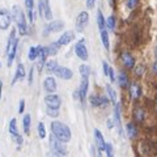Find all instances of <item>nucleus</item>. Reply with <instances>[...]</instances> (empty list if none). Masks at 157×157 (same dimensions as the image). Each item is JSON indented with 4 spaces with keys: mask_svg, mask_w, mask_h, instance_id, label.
I'll return each instance as SVG.
<instances>
[{
    "mask_svg": "<svg viewBox=\"0 0 157 157\" xmlns=\"http://www.w3.org/2000/svg\"><path fill=\"white\" fill-rule=\"evenodd\" d=\"M94 3H96V0H86V7L89 9L94 8Z\"/></svg>",
    "mask_w": 157,
    "mask_h": 157,
    "instance_id": "49530a36",
    "label": "nucleus"
},
{
    "mask_svg": "<svg viewBox=\"0 0 157 157\" xmlns=\"http://www.w3.org/2000/svg\"><path fill=\"white\" fill-rule=\"evenodd\" d=\"M45 104L47 105V107H50V109H60V105H62V100L60 97L56 96V94H47L45 97Z\"/></svg>",
    "mask_w": 157,
    "mask_h": 157,
    "instance_id": "9d476101",
    "label": "nucleus"
},
{
    "mask_svg": "<svg viewBox=\"0 0 157 157\" xmlns=\"http://www.w3.org/2000/svg\"><path fill=\"white\" fill-rule=\"evenodd\" d=\"M46 157H64V156H62V155H58V153H55V152H48L47 153V156Z\"/></svg>",
    "mask_w": 157,
    "mask_h": 157,
    "instance_id": "de8ad7c7",
    "label": "nucleus"
},
{
    "mask_svg": "<svg viewBox=\"0 0 157 157\" xmlns=\"http://www.w3.org/2000/svg\"><path fill=\"white\" fill-rule=\"evenodd\" d=\"M121 60H122V64H123L126 68H134L135 67V58L132 56L130 52H122Z\"/></svg>",
    "mask_w": 157,
    "mask_h": 157,
    "instance_id": "dca6fc26",
    "label": "nucleus"
},
{
    "mask_svg": "<svg viewBox=\"0 0 157 157\" xmlns=\"http://www.w3.org/2000/svg\"><path fill=\"white\" fill-rule=\"evenodd\" d=\"M2 92H3V82L0 81V98H2Z\"/></svg>",
    "mask_w": 157,
    "mask_h": 157,
    "instance_id": "603ef678",
    "label": "nucleus"
},
{
    "mask_svg": "<svg viewBox=\"0 0 157 157\" xmlns=\"http://www.w3.org/2000/svg\"><path fill=\"white\" fill-rule=\"evenodd\" d=\"M73 38H75V33L72 30H68V32H64L60 36V38L58 39V42L60 43V46H66L68 43H71L73 41Z\"/></svg>",
    "mask_w": 157,
    "mask_h": 157,
    "instance_id": "a211bd4d",
    "label": "nucleus"
},
{
    "mask_svg": "<svg viewBox=\"0 0 157 157\" xmlns=\"http://www.w3.org/2000/svg\"><path fill=\"white\" fill-rule=\"evenodd\" d=\"M38 47V63H37V68L38 72H42L43 67L46 66V59L48 56V51L47 47H42V46H37Z\"/></svg>",
    "mask_w": 157,
    "mask_h": 157,
    "instance_id": "6e6552de",
    "label": "nucleus"
},
{
    "mask_svg": "<svg viewBox=\"0 0 157 157\" xmlns=\"http://www.w3.org/2000/svg\"><path fill=\"white\" fill-rule=\"evenodd\" d=\"M25 8H26V14H28V18L29 21H33L34 18V13H33V9H34V0H25Z\"/></svg>",
    "mask_w": 157,
    "mask_h": 157,
    "instance_id": "412c9836",
    "label": "nucleus"
},
{
    "mask_svg": "<svg viewBox=\"0 0 157 157\" xmlns=\"http://www.w3.org/2000/svg\"><path fill=\"white\" fill-rule=\"evenodd\" d=\"M51 134L56 137L59 141H62V143H68V141L71 140V130L70 127L67 124H64L63 122H59V121H54L51 122Z\"/></svg>",
    "mask_w": 157,
    "mask_h": 157,
    "instance_id": "f257e3e1",
    "label": "nucleus"
},
{
    "mask_svg": "<svg viewBox=\"0 0 157 157\" xmlns=\"http://www.w3.org/2000/svg\"><path fill=\"white\" fill-rule=\"evenodd\" d=\"M88 22H89V14H88V12L78 13V16L76 18V30L78 33L84 32V29L88 26Z\"/></svg>",
    "mask_w": 157,
    "mask_h": 157,
    "instance_id": "1a4fd4ad",
    "label": "nucleus"
},
{
    "mask_svg": "<svg viewBox=\"0 0 157 157\" xmlns=\"http://www.w3.org/2000/svg\"><path fill=\"white\" fill-rule=\"evenodd\" d=\"M109 76H110V80L114 82L115 81V72H114V70L110 67V70H109Z\"/></svg>",
    "mask_w": 157,
    "mask_h": 157,
    "instance_id": "a18cd8bd",
    "label": "nucleus"
},
{
    "mask_svg": "<svg viewBox=\"0 0 157 157\" xmlns=\"http://www.w3.org/2000/svg\"><path fill=\"white\" fill-rule=\"evenodd\" d=\"M24 110H25V100H21L20 101V106H18V113L22 114Z\"/></svg>",
    "mask_w": 157,
    "mask_h": 157,
    "instance_id": "37998d69",
    "label": "nucleus"
},
{
    "mask_svg": "<svg viewBox=\"0 0 157 157\" xmlns=\"http://www.w3.org/2000/svg\"><path fill=\"white\" fill-rule=\"evenodd\" d=\"M106 29H109L110 32H113L115 29V17L114 16H109L106 20Z\"/></svg>",
    "mask_w": 157,
    "mask_h": 157,
    "instance_id": "72a5a7b5",
    "label": "nucleus"
},
{
    "mask_svg": "<svg viewBox=\"0 0 157 157\" xmlns=\"http://www.w3.org/2000/svg\"><path fill=\"white\" fill-rule=\"evenodd\" d=\"M78 71L81 73V77H88L89 78V75H90V67L86 66V64H81L78 67Z\"/></svg>",
    "mask_w": 157,
    "mask_h": 157,
    "instance_id": "2f4dec72",
    "label": "nucleus"
},
{
    "mask_svg": "<svg viewBox=\"0 0 157 157\" xmlns=\"http://www.w3.org/2000/svg\"><path fill=\"white\" fill-rule=\"evenodd\" d=\"M106 90H107V94H109V100L111 101V104L115 105V104H117V102H115V100H117V93H115V90L113 89L110 84H106Z\"/></svg>",
    "mask_w": 157,
    "mask_h": 157,
    "instance_id": "c756f323",
    "label": "nucleus"
},
{
    "mask_svg": "<svg viewBox=\"0 0 157 157\" xmlns=\"http://www.w3.org/2000/svg\"><path fill=\"white\" fill-rule=\"evenodd\" d=\"M88 88H89V78L88 77H81V84H80V88H78V94H80V101H81L82 106L85 105Z\"/></svg>",
    "mask_w": 157,
    "mask_h": 157,
    "instance_id": "9b49d317",
    "label": "nucleus"
},
{
    "mask_svg": "<svg viewBox=\"0 0 157 157\" xmlns=\"http://www.w3.org/2000/svg\"><path fill=\"white\" fill-rule=\"evenodd\" d=\"M11 13H12V20L14 21V24H16L18 33L21 34V36H25V34H28L26 18H25V13H24L22 9L20 8L18 6H14L12 8Z\"/></svg>",
    "mask_w": 157,
    "mask_h": 157,
    "instance_id": "f03ea898",
    "label": "nucleus"
},
{
    "mask_svg": "<svg viewBox=\"0 0 157 157\" xmlns=\"http://www.w3.org/2000/svg\"><path fill=\"white\" fill-rule=\"evenodd\" d=\"M97 25H98V28H100V30H104V29L106 28V21H105L104 16H102L101 11L97 12Z\"/></svg>",
    "mask_w": 157,
    "mask_h": 157,
    "instance_id": "7c9ffc66",
    "label": "nucleus"
},
{
    "mask_svg": "<svg viewBox=\"0 0 157 157\" xmlns=\"http://www.w3.org/2000/svg\"><path fill=\"white\" fill-rule=\"evenodd\" d=\"M50 145H51V151L55 152V153H58V155L66 156V155L68 153V149H67V147L64 145V143L59 141L52 134H51V136H50Z\"/></svg>",
    "mask_w": 157,
    "mask_h": 157,
    "instance_id": "20e7f679",
    "label": "nucleus"
},
{
    "mask_svg": "<svg viewBox=\"0 0 157 157\" xmlns=\"http://www.w3.org/2000/svg\"><path fill=\"white\" fill-rule=\"evenodd\" d=\"M45 68H46V72L47 73H55L56 68H58V62L56 60H52V59H51V60L46 62Z\"/></svg>",
    "mask_w": 157,
    "mask_h": 157,
    "instance_id": "393cba45",
    "label": "nucleus"
},
{
    "mask_svg": "<svg viewBox=\"0 0 157 157\" xmlns=\"http://www.w3.org/2000/svg\"><path fill=\"white\" fill-rule=\"evenodd\" d=\"M153 72H155L156 75H157V60L153 63Z\"/></svg>",
    "mask_w": 157,
    "mask_h": 157,
    "instance_id": "3c124183",
    "label": "nucleus"
},
{
    "mask_svg": "<svg viewBox=\"0 0 157 157\" xmlns=\"http://www.w3.org/2000/svg\"><path fill=\"white\" fill-rule=\"evenodd\" d=\"M118 82H119V85L122 88L128 86V77H127L124 72H119V75H118Z\"/></svg>",
    "mask_w": 157,
    "mask_h": 157,
    "instance_id": "cd10ccee",
    "label": "nucleus"
},
{
    "mask_svg": "<svg viewBox=\"0 0 157 157\" xmlns=\"http://www.w3.org/2000/svg\"><path fill=\"white\" fill-rule=\"evenodd\" d=\"M12 139H13L14 143H16V144L18 145V148H20V147L22 145V143H24V139H22V136L20 135V134H17V135H13V136H12Z\"/></svg>",
    "mask_w": 157,
    "mask_h": 157,
    "instance_id": "58836bf2",
    "label": "nucleus"
},
{
    "mask_svg": "<svg viewBox=\"0 0 157 157\" xmlns=\"http://www.w3.org/2000/svg\"><path fill=\"white\" fill-rule=\"evenodd\" d=\"M75 52L78 59H81L82 62H86L88 58H89V54H88V48L85 46V39H80L76 45H75Z\"/></svg>",
    "mask_w": 157,
    "mask_h": 157,
    "instance_id": "39448f33",
    "label": "nucleus"
},
{
    "mask_svg": "<svg viewBox=\"0 0 157 157\" xmlns=\"http://www.w3.org/2000/svg\"><path fill=\"white\" fill-rule=\"evenodd\" d=\"M143 70H144V68H143V66H140L139 68H136V71L139 72V73H137V75H141V73H143Z\"/></svg>",
    "mask_w": 157,
    "mask_h": 157,
    "instance_id": "8fccbe9b",
    "label": "nucleus"
},
{
    "mask_svg": "<svg viewBox=\"0 0 157 157\" xmlns=\"http://www.w3.org/2000/svg\"><path fill=\"white\" fill-rule=\"evenodd\" d=\"M89 104L93 106V107H101V96H97V94H92L89 96Z\"/></svg>",
    "mask_w": 157,
    "mask_h": 157,
    "instance_id": "bb28decb",
    "label": "nucleus"
},
{
    "mask_svg": "<svg viewBox=\"0 0 157 157\" xmlns=\"http://www.w3.org/2000/svg\"><path fill=\"white\" fill-rule=\"evenodd\" d=\"M17 46H18V39H16L12 45L7 46V55H8V67L12 66V63L14 60V56H16L17 52Z\"/></svg>",
    "mask_w": 157,
    "mask_h": 157,
    "instance_id": "f8f14e48",
    "label": "nucleus"
},
{
    "mask_svg": "<svg viewBox=\"0 0 157 157\" xmlns=\"http://www.w3.org/2000/svg\"><path fill=\"white\" fill-rule=\"evenodd\" d=\"M101 101H102V104H101V107H106L107 105H109V97H106V96H101Z\"/></svg>",
    "mask_w": 157,
    "mask_h": 157,
    "instance_id": "79ce46f5",
    "label": "nucleus"
},
{
    "mask_svg": "<svg viewBox=\"0 0 157 157\" xmlns=\"http://www.w3.org/2000/svg\"><path fill=\"white\" fill-rule=\"evenodd\" d=\"M46 111H47V115H48V117H51V118H56V117H59V110H58V109H50V107H47Z\"/></svg>",
    "mask_w": 157,
    "mask_h": 157,
    "instance_id": "ea45409f",
    "label": "nucleus"
},
{
    "mask_svg": "<svg viewBox=\"0 0 157 157\" xmlns=\"http://www.w3.org/2000/svg\"><path fill=\"white\" fill-rule=\"evenodd\" d=\"M155 56H156V60H157V47H156V50H155Z\"/></svg>",
    "mask_w": 157,
    "mask_h": 157,
    "instance_id": "5fc2aeb1",
    "label": "nucleus"
},
{
    "mask_svg": "<svg viewBox=\"0 0 157 157\" xmlns=\"http://www.w3.org/2000/svg\"><path fill=\"white\" fill-rule=\"evenodd\" d=\"M55 75L59 78H62V80H70L73 76V72L67 67H58L55 71Z\"/></svg>",
    "mask_w": 157,
    "mask_h": 157,
    "instance_id": "ddd939ff",
    "label": "nucleus"
},
{
    "mask_svg": "<svg viewBox=\"0 0 157 157\" xmlns=\"http://www.w3.org/2000/svg\"><path fill=\"white\" fill-rule=\"evenodd\" d=\"M33 72H34V67H30V71H29V84H33Z\"/></svg>",
    "mask_w": 157,
    "mask_h": 157,
    "instance_id": "c03bdc74",
    "label": "nucleus"
},
{
    "mask_svg": "<svg viewBox=\"0 0 157 157\" xmlns=\"http://www.w3.org/2000/svg\"><path fill=\"white\" fill-rule=\"evenodd\" d=\"M63 28H64V22L60 21V20H56V21H50L45 26V33H43V36L47 37L50 33H58V32H60Z\"/></svg>",
    "mask_w": 157,
    "mask_h": 157,
    "instance_id": "0eeeda50",
    "label": "nucleus"
},
{
    "mask_svg": "<svg viewBox=\"0 0 157 157\" xmlns=\"http://www.w3.org/2000/svg\"><path fill=\"white\" fill-rule=\"evenodd\" d=\"M26 76V73H25V67H24V64H20L17 66V70H16V75H14V78H13V81H12V84H14L17 80H24Z\"/></svg>",
    "mask_w": 157,
    "mask_h": 157,
    "instance_id": "aec40b11",
    "label": "nucleus"
},
{
    "mask_svg": "<svg viewBox=\"0 0 157 157\" xmlns=\"http://www.w3.org/2000/svg\"><path fill=\"white\" fill-rule=\"evenodd\" d=\"M139 4V0H126V6L128 9H135Z\"/></svg>",
    "mask_w": 157,
    "mask_h": 157,
    "instance_id": "4c0bfd02",
    "label": "nucleus"
},
{
    "mask_svg": "<svg viewBox=\"0 0 157 157\" xmlns=\"http://www.w3.org/2000/svg\"><path fill=\"white\" fill-rule=\"evenodd\" d=\"M9 134H11V136L18 134V130H17V121L14 119V118H13L11 122H9Z\"/></svg>",
    "mask_w": 157,
    "mask_h": 157,
    "instance_id": "473e14b6",
    "label": "nucleus"
},
{
    "mask_svg": "<svg viewBox=\"0 0 157 157\" xmlns=\"http://www.w3.org/2000/svg\"><path fill=\"white\" fill-rule=\"evenodd\" d=\"M102 70H104L105 76H109V70H110V67H109V63H107L106 60L102 62Z\"/></svg>",
    "mask_w": 157,
    "mask_h": 157,
    "instance_id": "a19ab883",
    "label": "nucleus"
},
{
    "mask_svg": "<svg viewBox=\"0 0 157 157\" xmlns=\"http://www.w3.org/2000/svg\"><path fill=\"white\" fill-rule=\"evenodd\" d=\"M0 67H2V64H0Z\"/></svg>",
    "mask_w": 157,
    "mask_h": 157,
    "instance_id": "6e6d98bb",
    "label": "nucleus"
},
{
    "mask_svg": "<svg viewBox=\"0 0 157 157\" xmlns=\"http://www.w3.org/2000/svg\"><path fill=\"white\" fill-rule=\"evenodd\" d=\"M126 131H127V135H128L130 139H135L137 136V128L134 123H128L126 126Z\"/></svg>",
    "mask_w": 157,
    "mask_h": 157,
    "instance_id": "5701e85b",
    "label": "nucleus"
},
{
    "mask_svg": "<svg viewBox=\"0 0 157 157\" xmlns=\"http://www.w3.org/2000/svg\"><path fill=\"white\" fill-rule=\"evenodd\" d=\"M114 127V122H113L111 119H109L107 121V128H113Z\"/></svg>",
    "mask_w": 157,
    "mask_h": 157,
    "instance_id": "09e8293b",
    "label": "nucleus"
},
{
    "mask_svg": "<svg viewBox=\"0 0 157 157\" xmlns=\"http://www.w3.org/2000/svg\"><path fill=\"white\" fill-rule=\"evenodd\" d=\"M156 102H157V100H156Z\"/></svg>",
    "mask_w": 157,
    "mask_h": 157,
    "instance_id": "4d7b16f0",
    "label": "nucleus"
},
{
    "mask_svg": "<svg viewBox=\"0 0 157 157\" xmlns=\"http://www.w3.org/2000/svg\"><path fill=\"white\" fill-rule=\"evenodd\" d=\"M128 90H130V96L132 100H137L141 94V89H140V85L136 84V82H132L131 85H128Z\"/></svg>",
    "mask_w": 157,
    "mask_h": 157,
    "instance_id": "6ab92c4d",
    "label": "nucleus"
},
{
    "mask_svg": "<svg viewBox=\"0 0 157 157\" xmlns=\"http://www.w3.org/2000/svg\"><path fill=\"white\" fill-rule=\"evenodd\" d=\"M105 153H106V157H114V148L110 143H106L105 144Z\"/></svg>",
    "mask_w": 157,
    "mask_h": 157,
    "instance_id": "e433bc0d",
    "label": "nucleus"
},
{
    "mask_svg": "<svg viewBox=\"0 0 157 157\" xmlns=\"http://www.w3.org/2000/svg\"><path fill=\"white\" fill-rule=\"evenodd\" d=\"M12 21V13L7 9H2L0 11V30H7L11 26Z\"/></svg>",
    "mask_w": 157,
    "mask_h": 157,
    "instance_id": "423d86ee",
    "label": "nucleus"
},
{
    "mask_svg": "<svg viewBox=\"0 0 157 157\" xmlns=\"http://www.w3.org/2000/svg\"><path fill=\"white\" fill-rule=\"evenodd\" d=\"M38 11H39V16L42 18L47 20V21H51L52 20V12H51L48 0H39L38 2Z\"/></svg>",
    "mask_w": 157,
    "mask_h": 157,
    "instance_id": "7ed1b4c3",
    "label": "nucleus"
},
{
    "mask_svg": "<svg viewBox=\"0 0 157 157\" xmlns=\"http://www.w3.org/2000/svg\"><path fill=\"white\" fill-rule=\"evenodd\" d=\"M94 140H96V147H97V149L98 151H101V152H105V140H104V136H102V134H101V131L98 130V128H96L94 130Z\"/></svg>",
    "mask_w": 157,
    "mask_h": 157,
    "instance_id": "f3484780",
    "label": "nucleus"
},
{
    "mask_svg": "<svg viewBox=\"0 0 157 157\" xmlns=\"http://www.w3.org/2000/svg\"><path fill=\"white\" fill-rule=\"evenodd\" d=\"M59 48H60V43L59 42H52L47 46V51H48V55H56L59 52Z\"/></svg>",
    "mask_w": 157,
    "mask_h": 157,
    "instance_id": "a878e982",
    "label": "nucleus"
},
{
    "mask_svg": "<svg viewBox=\"0 0 157 157\" xmlns=\"http://www.w3.org/2000/svg\"><path fill=\"white\" fill-rule=\"evenodd\" d=\"M28 58L29 60H36L38 58V47H30L29 48V54H28Z\"/></svg>",
    "mask_w": 157,
    "mask_h": 157,
    "instance_id": "f704fd0d",
    "label": "nucleus"
},
{
    "mask_svg": "<svg viewBox=\"0 0 157 157\" xmlns=\"http://www.w3.org/2000/svg\"><path fill=\"white\" fill-rule=\"evenodd\" d=\"M100 33H101L102 45H104V47L106 48V50H109V48H110V41H109V33H107L106 28L104 29V30H100Z\"/></svg>",
    "mask_w": 157,
    "mask_h": 157,
    "instance_id": "4be33fe9",
    "label": "nucleus"
},
{
    "mask_svg": "<svg viewBox=\"0 0 157 157\" xmlns=\"http://www.w3.org/2000/svg\"><path fill=\"white\" fill-rule=\"evenodd\" d=\"M43 88H45V90L47 93H50V94L55 93V90H56V81H55V78H54L52 76H47L45 78V81H43Z\"/></svg>",
    "mask_w": 157,
    "mask_h": 157,
    "instance_id": "4468645a",
    "label": "nucleus"
},
{
    "mask_svg": "<svg viewBox=\"0 0 157 157\" xmlns=\"http://www.w3.org/2000/svg\"><path fill=\"white\" fill-rule=\"evenodd\" d=\"M22 124H24V132L28 135L30 132V126H32V117L29 114L24 115V119H22Z\"/></svg>",
    "mask_w": 157,
    "mask_h": 157,
    "instance_id": "b1692460",
    "label": "nucleus"
},
{
    "mask_svg": "<svg viewBox=\"0 0 157 157\" xmlns=\"http://www.w3.org/2000/svg\"><path fill=\"white\" fill-rule=\"evenodd\" d=\"M97 157H102V152H101V151H98V153H97Z\"/></svg>",
    "mask_w": 157,
    "mask_h": 157,
    "instance_id": "864d4df0",
    "label": "nucleus"
},
{
    "mask_svg": "<svg viewBox=\"0 0 157 157\" xmlns=\"http://www.w3.org/2000/svg\"><path fill=\"white\" fill-rule=\"evenodd\" d=\"M114 124L117 126L119 135H123V130H122V122H121V106H119V104L114 105Z\"/></svg>",
    "mask_w": 157,
    "mask_h": 157,
    "instance_id": "2eb2a0df",
    "label": "nucleus"
},
{
    "mask_svg": "<svg viewBox=\"0 0 157 157\" xmlns=\"http://www.w3.org/2000/svg\"><path fill=\"white\" fill-rule=\"evenodd\" d=\"M134 118H135V121L137 122V123H140V122H143L144 121V118H145V111L144 109H136L135 113H134Z\"/></svg>",
    "mask_w": 157,
    "mask_h": 157,
    "instance_id": "c85d7f7f",
    "label": "nucleus"
},
{
    "mask_svg": "<svg viewBox=\"0 0 157 157\" xmlns=\"http://www.w3.org/2000/svg\"><path fill=\"white\" fill-rule=\"evenodd\" d=\"M38 135H39V137H41V139H45L46 135H47L46 127H45V124H43L42 122H39V123H38Z\"/></svg>",
    "mask_w": 157,
    "mask_h": 157,
    "instance_id": "c9c22d12",
    "label": "nucleus"
}]
</instances>
